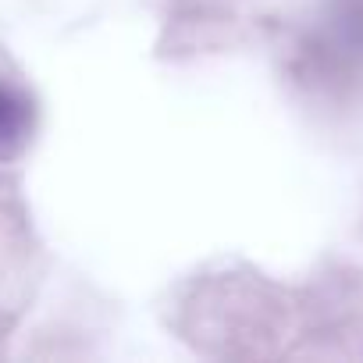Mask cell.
<instances>
[{
  "instance_id": "obj_1",
  "label": "cell",
  "mask_w": 363,
  "mask_h": 363,
  "mask_svg": "<svg viewBox=\"0 0 363 363\" xmlns=\"http://www.w3.org/2000/svg\"><path fill=\"white\" fill-rule=\"evenodd\" d=\"M33 121H36L33 96L18 82L0 79V160L15 157L29 143Z\"/></svg>"
}]
</instances>
